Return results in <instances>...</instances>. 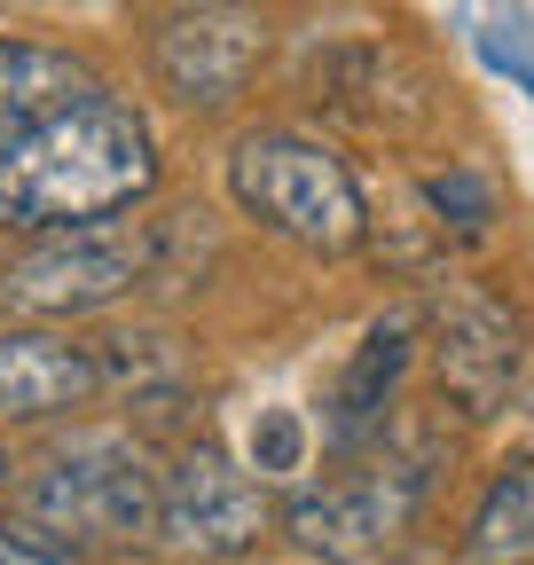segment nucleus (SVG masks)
<instances>
[{
	"label": "nucleus",
	"instance_id": "1",
	"mask_svg": "<svg viewBox=\"0 0 534 565\" xmlns=\"http://www.w3.org/2000/svg\"><path fill=\"white\" fill-rule=\"evenodd\" d=\"M158 189V141L110 95H87L32 126L17 150H0V228L55 236V228H95L110 212L142 204Z\"/></svg>",
	"mask_w": 534,
	"mask_h": 565
},
{
	"label": "nucleus",
	"instance_id": "2",
	"mask_svg": "<svg viewBox=\"0 0 534 565\" xmlns=\"http://www.w3.org/2000/svg\"><path fill=\"white\" fill-rule=\"evenodd\" d=\"M228 189L267 236L299 252H354L370 228L362 181L346 173V158H330L307 134H244L228 158Z\"/></svg>",
	"mask_w": 534,
	"mask_h": 565
},
{
	"label": "nucleus",
	"instance_id": "3",
	"mask_svg": "<svg viewBox=\"0 0 534 565\" xmlns=\"http://www.w3.org/2000/svg\"><path fill=\"white\" fill-rule=\"evenodd\" d=\"M24 511L55 542H134L158 526V471L134 440H79L24 479Z\"/></svg>",
	"mask_w": 534,
	"mask_h": 565
},
{
	"label": "nucleus",
	"instance_id": "4",
	"mask_svg": "<svg viewBox=\"0 0 534 565\" xmlns=\"http://www.w3.org/2000/svg\"><path fill=\"white\" fill-rule=\"evenodd\" d=\"M142 275H150V236L126 221H95V228H55L32 252H17L0 275V299L24 315H87L126 299Z\"/></svg>",
	"mask_w": 534,
	"mask_h": 565
},
{
	"label": "nucleus",
	"instance_id": "5",
	"mask_svg": "<svg viewBox=\"0 0 534 565\" xmlns=\"http://www.w3.org/2000/svg\"><path fill=\"white\" fill-rule=\"evenodd\" d=\"M417 494H425L417 463H377V471H354V479H322V487H307V494L284 503V534L307 557L370 565L377 550H393L400 534H409Z\"/></svg>",
	"mask_w": 534,
	"mask_h": 565
},
{
	"label": "nucleus",
	"instance_id": "6",
	"mask_svg": "<svg viewBox=\"0 0 534 565\" xmlns=\"http://www.w3.org/2000/svg\"><path fill=\"white\" fill-rule=\"evenodd\" d=\"M259 55H267V24L244 0H181L173 17H158V40H150L165 95L189 110H228L252 87Z\"/></svg>",
	"mask_w": 534,
	"mask_h": 565
},
{
	"label": "nucleus",
	"instance_id": "7",
	"mask_svg": "<svg viewBox=\"0 0 534 565\" xmlns=\"http://www.w3.org/2000/svg\"><path fill=\"white\" fill-rule=\"evenodd\" d=\"M158 526L181 557H244L267 534V494L221 448H189L158 487Z\"/></svg>",
	"mask_w": 534,
	"mask_h": 565
},
{
	"label": "nucleus",
	"instance_id": "8",
	"mask_svg": "<svg viewBox=\"0 0 534 565\" xmlns=\"http://www.w3.org/2000/svg\"><path fill=\"white\" fill-rule=\"evenodd\" d=\"M432 362H440V385L463 416H495L511 377H519V322L480 291H456L432 315Z\"/></svg>",
	"mask_w": 534,
	"mask_h": 565
},
{
	"label": "nucleus",
	"instance_id": "9",
	"mask_svg": "<svg viewBox=\"0 0 534 565\" xmlns=\"http://www.w3.org/2000/svg\"><path fill=\"white\" fill-rule=\"evenodd\" d=\"M103 393V362L72 338H47V330H0V416H63V408H87Z\"/></svg>",
	"mask_w": 534,
	"mask_h": 565
},
{
	"label": "nucleus",
	"instance_id": "10",
	"mask_svg": "<svg viewBox=\"0 0 534 565\" xmlns=\"http://www.w3.org/2000/svg\"><path fill=\"white\" fill-rule=\"evenodd\" d=\"M95 95V71L72 47L47 40H0V150H17L32 126H47L55 110H72Z\"/></svg>",
	"mask_w": 534,
	"mask_h": 565
},
{
	"label": "nucleus",
	"instance_id": "11",
	"mask_svg": "<svg viewBox=\"0 0 534 565\" xmlns=\"http://www.w3.org/2000/svg\"><path fill=\"white\" fill-rule=\"evenodd\" d=\"M400 362H409V322H377L362 338V353H354V370L339 377V401H330V440H339V448H362L377 433Z\"/></svg>",
	"mask_w": 534,
	"mask_h": 565
},
{
	"label": "nucleus",
	"instance_id": "12",
	"mask_svg": "<svg viewBox=\"0 0 534 565\" xmlns=\"http://www.w3.org/2000/svg\"><path fill=\"white\" fill-rule=\"evenodd\" d=\"M463 557L472 565H534V456L495 471V487L472 511V534H463Z\"/></svg>",
	"mask_w": 534,
	"mask_h": 565
},
{
	"label": "nucleus",
	"instance_id": "13",
	"mask_svg": "<svg viewBox=\"0 0 534 565\" xmlns=\"http://www.w3.org/2000/svg\"><path fill=\"white\" fill-rule=\"evenodd\" d=\"M432 212H440V228H456V236H480L488 221H495V189L472 173V166H448V173H432Z\"/></svg>",
	"mask_w": 534,
	"mask_h": 565
},
{
	"label": "nucleus",
	"instance_id": "14",
	"mask_svg": "<svg viewBox=\"0 0 534 565\" xmlns=\"http://www.w3.org/2000/svg\"><path fill=\"white\" fill-rule=\"evenodd\" d=\"M299 448H307L299 416H291V408H267L259 433H252V463H259V471H299Z\"/></svg>",
	"mask_w": 534,
	"mask_h": 565
},
{
	"label": "nucleus",
	"instance_id": "15",
	"mask_svg": "<svg viewBox=\"0 0 534 565\" xmlns=\"http://www.w3.org/2000/svg\"><path fill=\"white\" fill-rule=\"evenodd\" d=\"M0 565H79V550L47 526H0Z\"/></svg>",
	"mask_w": 534,
	"mask_h": 565
},
{
	"label": "nucleus",
	"instance_id": "16",
	"mask_svg": "<svg viewBox=\"0 0 534 565\" xmlns=\"http://www.w3.org/2000/svg\"><path fill=\"white\" fill-rule=\"evenodd\" d=\"M0 471H9V456H0Z\"/></svg>",
	"mask_w": 534,
	"mask_h": 565
}]
</instances>
